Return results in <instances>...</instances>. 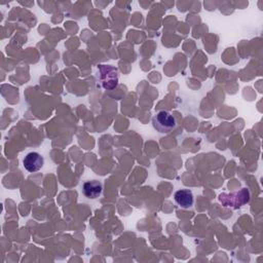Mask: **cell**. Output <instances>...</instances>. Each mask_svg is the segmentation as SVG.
Wrapping results in <instances>:
<instances>
[{
	"label": "cell",
	"instance_id": "cell-2",
	"mask_svg": "<svg viewBox=\"0 0 263 263\" xmlns=\"http://www.w3.org/2000/svg\"><path fill=\"white\" fill-rule=\"evenodd\" d=\"M102 85L107 90L114 89L118 84V71L116 68L108 65L99 66Z\"/></svg>",
	"mask_w": 263,
	"mask_h": 263
},
{
	"label": "cell",
	"instance_id": "cell-5",
	"mask_svg": "<svg viewBox=\"0 0 263 263\" xmlns=\"http://www.w3.org/2000/svg\"><path fill=\"white\" fill-rule=\"evenodd\" d=\"M83 194L85 197L89 199H95L98 198L103 191V185L100 181L97 180H91V181H86L83 184Z\"/></svg>",
	"mask_w": 263,
	"mask_h": 263
},
{
	"label": "cell",
	"instance_id": "cell-4",
	"mask_svg": "<svg viewBox=\"0 0 263 263\" xmlns=\"http://www.w3.org/2000/svg\"><path fill=\"white\" fill-rule=\"evenodd\" d=\"M174 198L177 204L183 209L191 208L194 202L193 193L189 189H181L176 191L174 194Z\"/></svg>",
	"mask_w": 263,
	"mask_h": 263
},
{
	"label": "cell",
	"instance_id": "cell-1",
	"mask_svg": "<svg viewBox=\"0 0 263 263\" xmlns=\"http://www.w3.org/2000/svg\"><path fill=\"white\" fill-rule=\"evenodd\" d=\"M153 127L161 134H168L176 127L175 117L165 110L157 112L152 118Z\"/></svg>",
	"mask_w": 263,
	"mask_h": 263
},
{
	"label": "cell",
	"instance_id": "cell-3",
	"mask_svg": "<svg viewBox=\"0 0 263 263\" xmlns=\"http://www.w3.org/2000/svg\"><path fill=\"white\" fill-rule=\"evenodd\" d=\"M25 168L29 173L38 172L44 164V159L38 152H29L23 160Z\"/></svg>",
	"mask_w": 263,
	"mask_h": 263
}]
</instances>
